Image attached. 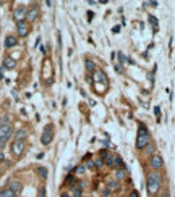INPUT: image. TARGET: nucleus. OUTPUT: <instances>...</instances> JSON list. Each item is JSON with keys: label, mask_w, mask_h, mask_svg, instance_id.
<instances>
[{"label": "nucleus", "mask_w": 175, "mask_h": 197, "mask_svg": "<svg viewBox=\"0 0 175 197\" xmlns=\"http://www.w3.org/2000/svg\"><path fill=\"white\" fill-rule=\"evenodd\" d=\"M161 184H162V175L157 173V171H151L147 175V179H146V187H147V192L149 194H157L159 189H161Z\"/></svg>", "instance_id": "obj_1"}, {"label": "nucleus", "mask_w": 175, "mask_h": 197, "mask_svg": "<svg viewBox=\"0 0 175 197\" xmlns=\"http://www.w3.org/2000/svg\"><path fill=\"white\" fill-rule=\"evenodd\" d=\"M151 142V137H149V131L144 125H140L138 128V136H136V149L138 150H143L146 149L147 145Z\"/></svg>", "instance_id": "obj_2"}, {"label": "nucleus", "mask_w": 175, "mask_h": 197, "mask_svg": "<svg viewBox=\"0 0 175 197\" xmlns=\"http://www.w3.org/2000/svg\"><path fill=\"white\" fill-rule=\"evenodd\" d=\"M11 136V125L10 123H4L0 125V147H4L7 144V141Z\"/></svg>", "instance_id": "obj_3"}, {"label": "nucleus", "mask_w": 175, "mask_h": 197, "mask_svg": "<svg viewBox=\"0 0 175 197\" xmlns=\"http://www.w3.org/2000/svg\"><path fill=\"white\" fill-rule=\"evenodd\" d=\"M26 15H28V8L26 7H16L15 8V11H13V18H15V21L16 23H21V21H25L26 20Z\"/></svg>", "instance_id": "obj_4"}, {"label": "nucleus", "mask_w": 175, "mask_h": 197, "mask_svg": "<svg viewBox=\"0 0 175 197\" xmlns=\"http://www.w3.org/2000/svg\"><path fill=\"white\" fill-rule=\"evenodd\" d=\"M52 139H54V129H52V126H47V128L44 129V133H42L41 142L44 145H49L50 142H52Z\"/></svg>", "instance_id": "obj_5"}, {"label": "nucleus", "mask_w": 175, "mask_h": 197, "mask_svg": "<svg viewBox=\"0 0 175 197\" xmlns=\"http://www.w3.org/2000/svg\"><path fill=\"white\" fill-rule=\"evenodd\" d=\"M149 165H151L152 170H161L162 166H164V160H162L161 155L154 154V155H151V158H149Z\"/></svg>", "instance_id": "obj_6"}, {"label": "nucleus", "mask_w": 175, "mask_h": 197, "mask_svg": "<svg viewBox=\"0 0 175 197\" xmlns=\"http://www.w3.org/2000/svg\"><path fill=\"white\" fill-rule=\"evenodd\" d=\"M11 152H13L15 157H21L23 152H25V142L23 141H15L11 144Z\"/></svg>", "instance_id": "obj_7"}, {"label": "nucleus", "mask_w": 175, "mask_h": 197, "mask_svg": "<svg viewBox=\"0 0 175 197\" xmlns=\"http://www.w3.org/2000/svg\"><path fill=\"white\" fill-rule=\"evenodd\" d=\"M16 31L21 37H26L29 34V24L26 21H21V23H16Z\"/></svg>", "instance_id": "obj_8"}, {"label": "nucleus", "mask_w": 175, "mask_h": 197, "mask_svg": "<svg viewBox=\"0 0 175 197\" xmlns=\"http://www.w3.org/2000/svg\"><path fill=\"white\" fill-rule=\"evenodd\" d=\"M37 18H39V8L37 7H31L28 10V15H26V21H28V23H34Z\"/></svg>", "instance_id": "obj_9"}, {"label": "nucleus", "mask_w": 175, "mask_h": 197, "mask_svg": "<svg viewBox=\"0 0 175 197\" xmlns=\"http://www.w3.org/2000/svg\"><path fill=\"white\" fill-rule=\"evenodd\" d=\"M8 189L15 194H20V191L23 189V186H21V183H18V181H10V183H8Z\"/></svg>", "instance_id": "obj_10"}, {"label": "nucleus", "mask_w": 175, "mask_h": 197, "mask_svg": "<svg viewBox=\"0 0 175 197\" xmlns=\"http://www.w3.org/2000/svg\"><path fill=\"white\" fill-rule=\"evenodd\" d=\"M92 74H94V76H92V78H94V81H102L104 84L109 83V78L105 76V73H104V71H94Z\"/></svg>", "instance_id": "obj_11"}, {"label": "nucleus", "mask_w": 175, "mask_h": 197, "mask_svg": "<svg viewBox=\"0 0 175 197\" xmlns=\"http://www.w3.org/2000/svg\"><path fill=\"white\" fill-rule=\"evenodd\" d=\"M15 45H18V39L15 37V36H7V37H5V47L11 48V47H15Z\"/></svg>", "instance_id": "obj_12"}, {"label": "nucleus", "mask_w": 175, "mask_h": 197, "mask_svg": "<svg viewBox=\"0 0 175 197\" xmlns=\"http://www.w3.org/2000/svg\"><path fill=\"white\" fill-rule=\"evenodd\" d=\"M15 66H16V60H15V58H11V57H7V58L4 60V68L13 69Z\"/></svg>", "instance_id": "obj_13"}, {"label": "nucleus", "mask_w": 175, "mask_h": 197, "mask_svg": "<svg viewBox=\"0 0 175 197\" xmlns=\"http://www.w3.org/2000/svg\"><path fill=\"white\" fill-rule=\"evenodd\" d=\"M84 66H86L88 71H91V73H94V71H96V63L92 62L91 58H86V60H84Z\"/></svg>", "instance_id": "obj_14"}, {"label": "nucleus", "mask_w": 175, "mask_h": 197, "mask_svg": "<svg viewBox=\"0 0 175 197\" xmlns=\"http://www.w3.org/2000/svg\"><path fill=\"white\" fill-rule=\"evenodd\" d=\"M26 134H28L26 129H18V131L15 133V141H23V139L26 137Z\"/></svg>", "instance_id": "obj_15"}, {"label": "nucleus", "mask_w": 175, "mask_h": 197, "mask_svg": "<svg viewBox=\"0 0 175 197\" xmlns=\"http://www.w3.org/2000/svg\"><path fill=\"white\" fill-rule=\"evenodd\" d=\"M0 197H16V194L15 192H11L10 189H4V191H0Z\"/></svg>", "instance_id": "obj_16"}, {"label": "nucleus", "mask_w": 175, "mask_h": 197, "mask_svg": "<svg viewBox=\"0 0 175 197\" xmlns=\"http://www.w3.org/2000/svg\"><path fill=\"white\" fill-rule=\"evenodd\" d=\"M37 173H39V176H41L42 179H46L47 178V168L46 166H37Z\"/></svg>", "instance_id": "obj_17"}, {"label": "nucleus", "mask_w": 175, "mask_h": 197, "mask_svg": "<svg viewBox=\"0 0 175 197\" xmlns=\"http://www.w3.org/2000/svg\"><path fill=\"white\" fill-rule=\"evenodd\" d=\"M115 157H114V155H109L107 157V158H105V165H107V166H115Z\"/></svg>", "instance_id": "obj_18"}, {"label": "nucleus", "mask_w": 175, "mask_h": 197, "mask_svg": "<svg viewBox=\"0 0 175 197\" xmlns=\"http://www.w3.org/2000/svg\"><path fill=\"white\" fill-rule=\"evenodd\" d=\"M84 170H86V168H84V165H78L76 168H75V173H76L78 176H81V175H84Z\"/></svg>", "instance_id": "obj_19"}, {"label": "nucleus", "mask_w": 175, "mask_h": 197, "mask_svg": "<svg viewBox=\"0 0 175 197\" xmlns=\"http://www.w3.org/2000/svg\"><path fill=\"white\" fill-rule=\"evenodd\" d=\"M115 176H117V179H123V178L126 176V173H125V170H117V173H115Z\"/></svg>", "instance_id": "obj_20"}, {"label": "nucleus", "mask_w": 175, "mask_h": 197, "mask_svg": "<svg viewBox=\"0 0 175 197\" xmlns=\"http://www.w3.org/2000/svg\"><path fill=\"white\" fill-rule=\"evenodd\" d=\"M109 155H110V154H109L107 150H101V152H99V157H101V160H105Z\"/></svg>", "instance_id": "obj_21"}, {"label": "nucleus", "mask_w": 175, "mask_h": 197, "mask_svg": "<svg viewBox=\"0 0 175 197\" xmlns=\"http://www.w3.org/2000/svg\"><path fill=\"white\" fill-rule=\"evenodd\" d=\"M117 187H119L117 181H109V189H117Z\"/></svg>", "instance_id": "obj_22"}, {"label": "nucleus", "mask_w": 175, "mask_h": 197, "mask_svg": "<svg viewBox=\"0 0 175 197\" xmlns=\"http://www.w3.org/2000/svg\"><path fill=\"white\" fill-rule=\"evenodd\" d=\"M39 197H46V186L39 187Z\"/></svg>", "instance_id": "obj_23"}, {"label": "nucleus", "mask_w": 175, "mask_h": 197, "mask_svg": "<svg viewBox=\"0 0 175 197\" xmlns=\"http://www.w3.org/2000/svg\"><path fill=\"white\" fill-rule=\"evenodd\" d=\"M86 166H88L89 170H94V168H96V163L92 162V160H89V162H86Z\"/></svg>", "instance_id": "obj_24"}, {"label": "nucleus", "mask_w": 175, "mask_h": 197, "mask_svg": "<svg viewBox=\"0 0 175 197\" xmlns=\"http://www.w3.org/2000/svg\"><path fill=\"white\" fill-rule=\"evenodd\" d=\"M146 154H152V155H154V145H147L146 147Z\"/></svg>", "instance_id": "obj_25"}, {"label": "nucleus", "mask_w": 175, "mask_h": 197, "mask_svg": "<svg viewBox=\"0 0 175 197\" xmlns=\"http://www.w3.org/2000/svg\"><path fill=\"white\" fill-rule=\"evenodd\" d=\"M75 187H76V186H75ZM73 197H81V189H78V187H76V189H73Z\"/></svg>", "instance_id": "obj_26"}, {"label": "nucleus", "mask_w": 175, "mask_h": 197, "mask_svg": "<svg viewBox=\"0 0 175 197\" xmlns=\"http://www.w3.org/2000/svg\"><path fill=\"white\" fill-rule=\"evenodd\" d=\"M149 23H151V24H152V26L156 28V24H157V20H156L154 16H149Z\"/></svg>", "instance_id": "obj_27"}, {"label": "nucleus", "mask_w": 175, "mask_h": 197, "mask_svg": "<svg viewBox=\"0 0 175 197\" xmlns=\"http://www.w3.org/2000/svg\"><path fill=\"white\" fill-rule=\"evenodd\" d=\"M154 113H156V116H157V120H159V116H161V108L156 107V108H154Z\"/></svg>", "instance_id": "obj_28"}, {"label": "nucleus", "mask_w": 175, "mask_h": 197, "mask_svg": "<svg viewBox=\"0 0 175 197\" xmlns=\"http://www.w3.org/2000/svg\"><path fill=\"white\" fill-rule=\"evenodd\" d=\"M130 197H140V194H138V191H131V192H130Z\"/></svg>", "instance_id": "obj_29"}, {"label": "nucleus", "mask_w": 175, "mask_h": 197, "mask_svg": "<svg viewBox=\"0 0 175 197\" xmlns=\"http://www.w3.org/2000/svg\"><path fill=\"white\" fill-rule=\"evenodd\" d=\"M119 58H120V62H122V63H123V62H125V60H126V58H125V55H123L122 52H119Z\"/></svg>", "instance_id": "obj_30"}, {"label": "nucleus", "mask_w": 175, "mask_h": 197, "mask_svg": "<svg viewBox=\"0 0 175 197\" xmlns=\"http://www.w3.org/2000/svg\"><path fill=\"white\" fill-rule=\"evenodd\" d=\"M115 69H117V71H119V73H123V68H122V65H117V63H115Z\"/></svg>", "instance_id": "obj_31"}, {"label": "nucleus", "mask_w": 175, "mask_h": 197, "mask_svg": "<svg viewBox=\"0 0 175 197\" xmlns=\"http://www.w3.org/2000/svg\"><path fill=\"white\" fill-rule=\"evenodd\" d=\"M99 166H102V160H101V158L96 160V168H99Z\"/></svg>", "instance_id": "obj_32"}, {"label": "nucleus", "mask_w": 175, "mask_h": 197, "mask_svg": "<svg viewBox=\"0 0 175 197\" xmlns=\"http://www.w3.org/2000/svg\"><path fill=\"white\" fill-rule=\"evenodd\" d=\"M60 197H70V194H68V192H62V196H60Z\"/></svg>", "instance_id": "obj_33"}, {"label": "nucleus", "mask_w": 175, "mask_h": 197, "mask_svg": "<svg viewBox=\"0 0 175 197\" xmlns=\"http://www.w3.org/2000/svg\"><path fill=\"white\" fill-rule=\"evenodd\" d=\"M2 162H4V154L0 152V163H2Z\"/></svg>", "instance_id": "obj_34"}, {"label": "nucleus", "mask_w": 175, "mask_h": 197, "mask_svg": "<svg viewBox=\"0 0 175 197\" xmlns=\"http://www.w3.org/2000/svg\"><path fill=\"white\" fill-rule=\"evenodd\" d=\"M2 76H4V74H2V71H0V79H2Z\"/></svg>", "instance_id": "obj_35"}, {"label": "nucleus", "mask_w": 175, "mask_h": 197, "mask_svg": "<svg viewBox=\"0 0 175 197\" xmlns=\"http://www.w3.org/2000/svg\"><path fill=\"white\" fill-rule=\"evenodd\" d=\"M164 197H170V196H169V194H165V196H164Z\"/></svg>", "instance_id": "obj_36"}]
</instances>
